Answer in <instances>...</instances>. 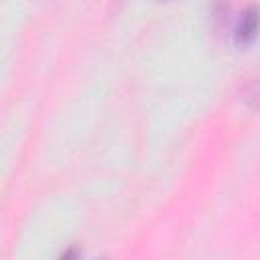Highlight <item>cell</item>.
I'll return each mask as SVG.
<instances>
[{"mask_svg":"<svg viewBox=\"0 0 260 260\" xmlns=\"http://www.w3.org/2000/svg\"><path fill=\"white\" fill-rule=\"evenodd\" d=\"M256 32H258V12H256V6H250L242 14L236 26V43L240 47H248L250 43H254Z\"/></svg>","mask_w":260,"mask_h":260,"instance_id":"cell-1","label":"cell"}]
</instances>
